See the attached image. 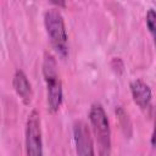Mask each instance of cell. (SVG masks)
I'll return each mask as SVG.
<instances>
[{"mask_svg": "<svg viewBox=\"0 0 156 156\" xmlns=\"http://www.w3.org/2000/svg\"><path fill=\"white\" fill-rule=\"evenodd\" d=\"M73 139L76 144V151L82 156H93V139L88 126L83 121H77L73 124Z\"/></svg>", "mask_w": 156, "mask_h": 156, "instance_id": "cell-5", "label": "cell"}, {"mask_svg": "<svg viewBox=\"0 0 156 156\" xmlns=\"http://www.w3.org/2000/svg\"><path fill=\"white\" fill-rule=\"evenodd\" d=\"M49 1L57 7H66V0H49Z\"/></svg>", "mask_w": 156, "mask_h": 156, "instance_id": "cell-10", "label": "cell"}, {"mask_svg": "<svg viewBox=\"0 0 156 156\" xmlns=\"http://www.w3.org/2000/svg\"><path fill=\"white\" fill-rule=\"evenodd\" d=\"M89 121L99 145V154L108 155L111 152V130L106 112L100 104L91 105L89 111Z\"/></svg>", "mask_w": 156, "mask_h": 156, "instance_id": "cell-3", "label": "cell"}, {"mask_svg": "<svg viewBox=\"0 0 156 156\" xmlns=\"http://www.w3.org/2000/svg\"><path fill=\"white\" fill-rule=\"evenodd\" d=\"M43 76L46 83V101L48 110L55 113L60 110L62 104V83L57 73V63L54 55L46 52L43 60Z\"/></svg>", "mask_w": 156, "mask_h": 156, "instance_id": "cell-1", "label": "cell"}, {"mask_svg": "<svg viewBox=\"0 0 156 156\" xmlns=\"http://www.w3.org/2000/svg\"><path fill=\"white\" fill-rule=\"evenodd\" d=\"M12 84L15 88V91L17 93V95L21 98V100L23 101V104L28 105L30 104L32 99H33V91H32V87L30 83L26 76V73L21 69H17L13 74V79H12Z\"/></svg>", "mask_w": 156, "mask_h": 156, "instance_id": "cell-7", "label": "cell"}, {"mask_svg": "<svg viewBox=\"0 0 156 156\" xmlns=\"http://www.w3.org/2000/svg\"><path fill=\"white\" fill-rule=\"evenodd\" d=\"M146 27L152 37L154 45L156 48V11L154 9H150L146 12Z\"/></svg>", "mask_w": 156, "mask_h": 156, "instance_id": "cell-8", "label": "cell"}, {"mask_svg": "<svg viewBox=\"0 0 156 156\" xmlns=\"http://www.w3.org/2000/svg\"><path fill=\"white\" fill-rule=\"evenodd\" d=\"M150 143H151V146L156 149V118H155V126H154V130H152V134H151Z\"/></svg>", "mask_w": 156, "mask_h": 156, "instance_id": "cell-9", "label": "cell"}, {"mask_svg": "<svg viewBox=\"0 0 156 156\" xmlns=\"http://www.w3.org/2000/svg\"><path fill=\"white\" fill-rule=\"evenodd\" d=\"M44 24L52 48L60 56L66 57L68 54V35L61 12L50 9L44 13Z\"/></svg>", "mask_w": 156, "mask_h": 156, "instance_id": "cell-2", "label": "cell"}, {"mask_svg": "<svg viewBox=\"0 0 156 156\" xmlns=\"http://www.w3.org/2000/svg\"><path fill=\"white\" fill-rule=\"evenodd\" d=\"M26 152L30 156L43 155V138L40 127V116L38 111L33 110L26 123Z\"/></svg>", "mask_w": 156, "mask_h": 156, "instance_id": "cell-4", "label": "cell"}, {"mask_svg": "<svg viewBox=\"0 0 156 156\" xmlns=\"http://www.w3.org/2000/svg\"><path fill=\"white\" fill-rule=\"evenodd\" d=\"M130 93L133 96L134 102L140 107V108H147L150 102H151V98H152V93L150 87L143 82L141 79H135L130 83Z\"/></svg>", "mask_w": 156, "mask_h": 156, "instance_id": "cell-6", "label": "cell"}]
</instances>
